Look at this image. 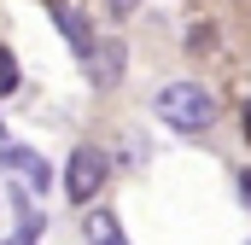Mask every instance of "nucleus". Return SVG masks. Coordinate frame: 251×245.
Masks as SVG:
<instances>
[{
	"instance_id": "nucleus-5",
	"label": "nucleus",
	"mask_w": 251,
	"mask_h": 245,
	"mask_svg": "<svg viewBox=\"0 0 251 245\" xmlns=\"http://www.w3.org/2000/svg\"><path fill=\"white\" fill-rule=\"evenodd\" d=\"M94 88H117V76H123V47L117 41H105V47H94Z\"/></svg>"
},
{
	"instance_id": "nucleus-1",
	"label": "nucleus",
	"mask_w": 251,
	"mask_h": 245,
	"mask_svg": "<svg viewBox=\"0 0 251 245\" xmlns=\"http://www.w3.org/2000/svg\"><path fill=\"white\" fill-rule=\"evenodd\" d=\"M158 122H170L176 134H210L216 99H210L199 82H170V88L158 94Z\"/></svg>"
},
{
	"instance_id": "nucleus-4",
	"label": "nucleus",
	"mask_w": 251,
	"mask_h": 245,
	"mask_svg": "<svg viewBox=\"0 0 251 245\" xmlns=\"http://www.w3.org/2000/svg\"><path fill=\"white\" fill-rule=\"evenodd\" d=\"M82 240L88 245H128V234L117 222V210H88L82 216Z\"/></svg>"
},
{
	"instance_id": "nucleus-7",
	"label": "nucleus",
	"mask_w": 251,
	"mask_h": 245,
	"mask_svg": "<svg viewBox=\"0 0 251 245\" xmlns=\"http://www.w3.org/2000/svg\"><path fill=\"white\" fill-rule=\"evenodd\" d=\"M18 59H12V47H0V94H18Z\"/></svg>"
},
{
	"instance_id": "nucleus-3",
	"label": "nucleus",
	"mask_w": 251,
	"mask_h": 245,
	"mask_svg": "<svg viewBox=\"0 0 251 245\" xmlns=\"http://www.w3.org/2000/svg\"><path fill=\"white\" fill-rule=\"evenodd\" d=\"M0 158H6V170H12V175H24V187H35V193H47V187H53L47 158H35V152H24V146H0Z\"/></svg>"
},
{
	"instance_id": "nucleus-12",
	"label": "nucleus",
	"mask_w": 251,
	"mask_h": 245,
	"mask_svg": "<svg viewBox=\"0 0 251 245\" xmlns=\"http://www.w3.org/2000/svg\"><path fill=\"white\" fill-rule=\"evenodd\" d=\"M246 245H251V240H246Z\"/></svg>"
},
{
	"instance_id": "nucleus-2",
	"label": "nucleus",
	"mask_w": 251,
	"mask_h": 245,
	"mask_svg": "<svg viewBox=\"0 0 251 245\" xmlns=\"http://www.w3.org/2000/svg\"><path fill=\"white\" fill-rule=\"evenodd\" d=\"M105 175H111V158L100 152V146H76L70 152V164H64V193H70V204H94L100 198V187H105Z\"/></svg>"
},
{
	"instance_id": "nucleus-6",
	"label": "nucleus",
	"mask_w": 251,
	"mask_h": 245,
	"mask_svg": "<svg viewBox=\"0 0 251 245\" xmlns=\"http://www.w3.org/2000/svg\"><path fill=\"white\" fill-rule=\"evenodd\" d=\"M53 18H59V29H64V41L76 47V59H94V35H88V24L70 12V6H53Z\"/></svg>"
},
{
	"instance_id": "nucleus-11",
	"label": "nucleus",
	"mask_w": 251,
	"mask_h": 245,
	"mask_svg": "<svg viewBox=\"0 0 251 245\" xmlns=\"http://www.w3.org/2000/svg\"><path fill=\"white\" fill-rule=\"evenodd\" d=\"M0 146H6V128H0Z\"/></svg>"
},
{
	"instance_id": "nucleus-9",
	"label": "nucleus",
	"mask_w": 251,
	"mask_h": 245,
	"mask_svg": "<svg viewBox=\"0 0 251 245\" xmlns=\"http://www.w3.org/2000/svg\"><path fill=\"white\" fill-rule=\"evenodd\" d=\"M128 6H134V0H111V12H128Z\"/></svg>"
},
{
	"instance_id": "nucleus-10",
	"label": "nucleus",
	"mask_w": 251,
	"mask_h": 245,
	"mask_svg": "<svg viewBox=\"0 0 251 245\" xmlns=\"http://www.w3.org/2000/svg\"><path fill=\"white\" fill-rule=\"evenodd\" d=\"M246 140H251V99H246Z\"/></svg>"
},
{
	"instance_id": "nucleus-8",
	"label": "nucleus",
	"mask_w": 251,
	"mask_h": 245,
	"mask_svg": "<svg viewBox=\"0 0 251 245\" xmlns=\"http://www.w3.org/2000/svg\"><path fill=\"white\" fill-rule=\"evenodd\" d=\"M234 193L246 198V210H251V170H234Z\"/></svg>"
}]
</instances>
